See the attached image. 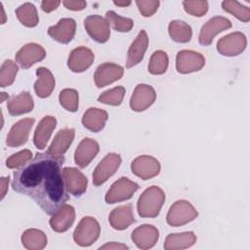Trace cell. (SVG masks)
Returning <instances> with one entry per match:
<instances>
[{"label":"cell","instance_id":"74e56055","mask_svg":"<svg viewBox=\"0 0 250 250\" xmlns=\"http://www.w3.org/2000/svg\"><path fill=\"white\" fill-rule=\"evenodd\" d=\"M18 70L19 67L16 62L11 60H6L2 63L0 69V86L2 88H5L12 85L15 81Z\"/></svg>","mask_w":250,"mask_h":250},{"label":"cell","instance_id":"d590c367","mask_svg":"<svg viewBox=\"0 0 250 250\" xmlns=\"http://www.w3.org/2000/svg\"><path fill=\"white\" fill-rule=\"evenodd\" d=\"M59 101L61 105L70 112H75L78 109L79 96L78 92L74 89H63L61 91L59 96Z\"/></svg>","mask_w":250,"mask_h":250},{"label":"cell","instance_id":"e575fe53","mask_svg":"<svg viewBox=\"0 0 250 250\" xmlns=\"http://www.w3.org/2000/svg\"><path fill=\"white\" fill-rule=\"evenodd\" d=\"M168 56L164 51H155L149 60L148 71L153 75L163 74L168 68Z\"/></svg>","mask_w":250,"mask_h":250},{"label":"cell","instance_id":"8992f818","mask_svg":"<svg viewBox=\"0 0 250 250\" xmlns=\"http://www.w3.org/2000/svg\"><path fill=\"white\" fill-rule=\"evenodd\" d=\"M121 164V157L119 154L111 152L106 154L93 173V184L97 187L104 184L119 168Z\"/></svg>","mask_w":250,"mask_h":250},{"label":"cell","instance_id":"7bdbcfd3","mask_svg":"<svg viewBox=\"0 0 250 250\" xmlns=\"http://www.w3.org/2000/svg\"><path fill=\"white\" fill-rule=\"evenodd\" d=\"M61 4V1H42L41 2V9L46 12V13H50L54 10H56Z\"/></svg>","mask_w":250,"mask_h":250},{"label":"cell","instance_id":"f546056e","mask_svg":"<svg viewBox=\"0 0 250 250\" xmlns=\"http://www.w3.org/2000/svg\"><path fill=\"white\" fill-rule=\"evenodd\" d=\"M21 243L28 250H41L47 245V236L42 230L28 229L21 234Z\"/></svg>","mask_w":250,"mask_h":250},{"label":"cell","instance_id":"ac0fdd59","mask_svg":"<svg viewBox=\"0 0 250 250\" xmlns=\"http://www.w3.org/2000/svg\"><path fill=\"white\" fill-rule=\"evenodd\" d=\"M131 238L138 248L146 250L152 248L156 244L159 238V231L152 225H143L133 230Z\"/></svg>","mask_w":250,"mask_h":250},{"label":"cell","instance_id":"484cf974","mask_svg":"<svg viewBox=\"0 0 250 250\" xmlns=\"http://www.w3.org/2000/svg\"><path fill=\"white\" fill-rule=\"evenodd\" d=\"M107 118L108 114L105 110L97 107H90L83 114L82 124L88 130L98 133L104 129Z\"/></svg>","mask_w":250,"mask_h":250},{"label":"cell","instance_id":"4fadbf2b","mask_svg":"<svg viewBox=\"0 0 250 250\" xmlns=\"http://www.w3.org/2000/svg\"><path fill=\"white\" fill-rule=\"evenodd\" d=\"M124 73V69L121 65L112 63V62H104L100 64L95 71L94 80L95 84L98 88H102L107 86L117 80H119Z\"/></svg>","mask_w":250,"mask_h":250},{"label":"cell","instance_id":"44dd1931","mask_svg":"<svg viewBox=\"0 0 250 250\" xmlns=\"http://www.w3.org/2000/svg\"><path fill=\"white\" fill-rule=\"evenodd\" d=\"M75 210L69 204H63L50 219V227L56 232L66 231L74 223Z\"/></svg>","mask_w":250,"mask_h":250},{"label":"cell","instance_id":"9a60e30c","mask_svg":"<svg viewBox=\"0 0 250 250\" xmlns=\"http://www.w3.org/2000/svg\"><path fill=\"white\" fill-rule=\"evenodd\" d=\"M46 57L44 48L36 43H27L16 54V62L22 68H29L34 63L41 62Z\"/></svg>","mask_w":250,"mask_h":250},{"label":"cell","instance_id":"2e32d148","mask_svg":"<svg viewBox=\"0 0 250 250\" xmlns=\"http://www.w3.org/2000/svg\"><path fill=\"white\" fill-rule=\"evenodd\" d=\"M155 99V91L150 85L139 84L130 99V106L134 111H144L154 103Z\"/></svg>","mask_w":250,"mask_h":250},{"label":"cell","instance_id":"f6af8a7d","mask_svg":"<svg viewBox=\"0 0 250 250\" xmlns=\"http://www.w3.org/2000/svg\"><path fill=\"white\" fill-rule=\"evenodd\" d=\"M9 176L8 177H2L0 180L1 184V199H3L6 195V192L8 190V186H9Z\"/></svg>","mask_w":250,"mask_h":250},{"label":"cell","instance_id":"d4e9b609","mask_svg":"<svg viewBox=\"0 0 250 250\" xmlns=\"http://www.w3.org/2000/svg\"><path fill=\"white\" fill-rule=\"evenodd\" d=\"M56 125L57 119L54 116H45L40 120L33 136V143L37 148H45Z\"/></svg>","mask_w":250,"mask_h":250},{"label":"cell","instance_id":"836d02e7","mask_svg":"<svg viewBox=\"0 0 250 250\" xmlns=\"http://www.w3.org/2000/svg\"><path fill=\"white\" fill-rule=\"evenodd\" d=\"M105 20L109 25L118 32H128L133 28L134 21L130 18H124L119 16L113 11H107L105 14Z\"/></svg>","mask_w":250,"mask_h":250},{"label":"cell","instance_id":"1f68e13d","mask_svg":"<svg viewBox=\"0 0 250 250\" xmlns=\"http://www.w3.org/2000/svg\"><path fill=\"white\" fill-rule=\"evenodd\" d=\"M18 20L27 27H34L38 24L39 18L35 6L29 2L23 3L16 10Z\"/></svg>","mask_w":250,"mask_h":250},{"label":"cell","instance_id":"5bb4252c","mask_svg":"<svg viewBox=\"0 0 250 250\" xmlns=\"http://www.w3.org/2000/svg\"><path fill=\"white\" fill-rule=\"evenodd\" d=\"M34 122V118H24L16 122L8 133L6 140L7 146L17 147L26 144Z\"/></svg>","mask_w":250,"mask_h":250},{"label":"cell","instance_id":"7402d4cb","mask_svg":"<svg viewBox=\"0 0 250 250\" xmlns=\"http://www.w3.org/2000/svg\"><path fill=\"white\" fill-rule=\"evenodd\" d=\"M148 46V37L146 30H141L136 39L132 42L127 53L126 67L131 68L140 63Z\"/></svg>","mask_w":250,"mask_h":250},{"label":"cell","instance_id":"d6986e66","mask_svg":"<svg viewBox=\"0 0 250 250\" xmlns=\"http://www.w3.org/2000/svg\"><path fill=\"white\" fill-rule=\"evenodd\" d=\"M76 30V22L73 19L63 18L59 21L55 25H52L48 29V34L56 41L62 44L69 43L74 35Z\"/></svg>","mask_w":250,"mask_h":250},{"label":"cell","instance_id":"7dc6e473","mask_svg":"<svg viewBox=\"0 0 250 250\" xmlns=\"http://www.w3.org/2000/svg\"><path fill=\"white\" fill-rule=\"evenodd\" d=\"M0 7H1V13H2V21H1V23H5L6 21V15H5V12H4V8H3V5L2 3H0Z\"/></svg>","mask_w":250,"mask_h":250},{"label":"cell","instance_id":"f1b7e54d","mask_svg":"<svg viewBox=\"0 0 250 250\" xmlns=\"http://www.w3.org/2000/svg\"><path fill=\"white\" fill-rule=\"evenodd\" d=\"M195 242H196V235L192 231L171 233L166 236L163 247L165 250L186 249L192 246Z\"/></svg>","mask_w":250,"mask_h":250},{"label":"cell","instance_id":"ab89813d","mask_svg":"<svg viewBox=\"0 0 250 250\" xmlns=\"http://www.w3.org/2000/svg\"><path fill=\"white\" fill-rule=\"evenodd\" d=\"M32 158V152L28 149L21 150L17 153L12 154L9 158L6 160V165L10 169L20 168L23 164H25L27 161H29Z\"/></svg>","mask_w":250,"mask_h":250},{"label":"cell","instance_id":"7c38bea8","mask_svg":"<svg viewBox=\"0 0 250 250\" xmlns=\"http://www.w3.org/2000/svg\"><path fill=\"white\" fill-rule=\"evenodd\" d=\"M84 26L93 40L99 43H105L109 39V23L105 18H102L99 15L88 16L84 20Z\"/></svg>","mask_w":250,"mask_h":250},{"label":"cell","instance_id":"cb8c5ba5","mask_svg":"<svg viewBox=\"0 0 250 250\" xmlns=\"http://www.w3.org/2000/svg\"><path fill=\"white\" fill-rule=\"evenodd\" d=\"M110 226L117 230L127 229L130 225L135 223L133 209L131 204H126L114 208L108 217Z\"/></svg>","mask_w":250,"mask_h":250},{"label":"cell","instance_id":"3957f363","mask_svg":"<svg viewBox=\"0 0 250 250\" xmlns=\"http://www.w3.org/2000/svg\"><path fill=\"white\" fill-rule=\"evenodd\" d=\"M100 232L101 227L98 221L93 217H84L73 232V239L79 246L87 247L99 238Z\"/></svg>","mask_w":250,"mask_h":250},{"label":"cell","instance_id":"bcb514c9","mask_svg":"<svg viewBox=\"0 0 250 250\" xmlns=\"http://www.w3.org/2000/svg\"><path fill=\"white\" fill-rule=\"evenodd\" d=\"M113 4L119 7H126L131 4V1H113Z\"/></svg>","mask_w":250,"mask_h":250},{"label":"cell","instance_id":"7a4b0ae2","mask_svg":"<svg viewBox=\"0 0 250 250\" xmlns=\"http://www.w3.org/2000/svg\"><path fill=\"white\" fill-rule=\"evenodd\" d=\"M165 201L164 191L156 186L147 188L139 197L137 208L142 218H155L158 216Z\"/></svg>","mask_w":250,"mask_h":250},{"label":"cell","instance_id":"b9f144b4","mask_svg":"<svg viewBox=\"0 0 250 250\" xmlns=\"http://www.w3.org/2000/svg\"><path fill=\"white\" fill-rule=\"evenodd\" d=\"M62 4L66 9L71 11H81L87 6L86 1L83 0H65L62 1Z\"/></svg>","mask_w":250,"mask_h":250},{"label":"cell","instance_id":"4dcf8cb0","mask_svg":"<svg viewBox=\"0 0 250 250\" xmlns=\"http://www.w3.org/2000/svg\"><path fill=\"white\" fill-rule=\"evenodd\" d=\"M168 31L170 37L179 43H187L191 39L192 36L190 25L180 20L170 21L168 25Z\"/></svg>","mask_w":250,"mask_h":250},{"label":"cell","instance_id":"ba28073f","mask_svg":"<svg viewBox=\"0 0 250 250\" xmlns=\"http://www.w3.org/2000/svg\"><path fill=\"white\" fill-rule=\"evenodd\" d=\"M205 64V58L198 52L182 50L176 57V68L178 72L187 74L200 70Z\"/></svg>","mask_w":250,"mask_h":250},{"label":"cell","instance_id":"60d3db41","mask_svg":"<svg viewBox=\"0 0 250 250\" xmlns=\"http://www.w3.org/2000/svg\"><path fill=\"white\" fill-rule=\"evenodd\" d=\"M136 4L139 8L140 13L144 17H151L158 9L160 2L157 0H148V1H136Z\"/></svg>","mask_w":250,"mask_h":250},{"label":"cell","instance_id":"e0dca14e","mask_svg":"<svg viewBox=\"0 0 250 250\" xmlns=\"http://www.w3.org/2000/svg\"><path fill=\"white\" fill-rule=\"evenodd\" d=\"M94 60V53L89 48L80 46L70 52L67 66L73 72H83L93 64Z\"/></svg>","mask_w":250,"mask_h":250},{"label":"cell","instance_id":"8d00e7d4","mask_svg":"<svg viewBox=\"0 0 250 250\" xmlns=\"http://www.w3.org/2000/svg\"><path fill=\"white\" fill-rule=\"evenodd\" d=\"M125 92L126 91L123 86L114 87L112 89H109L102 93L98 98V102L104 104H108V105H114V106L119 105L123 101Z\"/></svg>","mask_w":250,"mask_h":250},{"label":"cell","instance_id":"c3c4849f","mask_svg":"<svg viewBox=\"0 0 250 250\" xmlns=\"http://www.w3.org/2000/svg\"><path fill=\"white\" fill-rule=\"evenodd\" d=\"M9 98V96H8V94H6V93H4V92H2L1 93V103H3L6 99H8Z\"/></svg>","mask_w":250,"mask_h":250},{"label":"cell","instance_id":"f35d334b","mask_svg":"<svg viewBox=\"0 0 250 250\" xmlns=\"http://www.w3.org/2000/svg\"><path fill=\"white\" fill-rule=\"evenodd\" d=\"M183 6L188 14L198 18L204 16L208 11V2L203 0L184 1Z\"/></svg>","mask_w":250,"mask_h":250},{"label":"cell","instance_id":"603a6c76","mask_svg":"<svg viewBox=\"0 0 250 250\" xmlns=\"http://www.w3.org/2000/svg\"><path fill=\"white\" fill-rule=\"evenodd\" d=\"M74 135H75V131L73 128H64L60 130L56 134L47 152H49L54 156H59V157L63 156V154L66 152V150L70 146L74 139Z\"/></svg>","mask_w":250,"mask_h":250},{"label":"cell","instance_id":"52a82bcc","mask_svg":"<svg viewBox=\"0 0 250 250\" xmlns=\"http://www.w3.org/2000/svg\"><path fill=\"white\" fill-rule=\"evenodd\" d=\"M247 46L246 36L239 31L229 33L221 39L217 43L218 52L227 57H234L241 54Z\"/></svg>","mask_w":250,"mask_h":250},{"label":"cell","instance_id":"d6a6232c","mask_svg":"<svg viewBox=\"0 0 250 250\" xmlns=\"http://www.w3.org/2000/svg\"><path fill=\"white\" fill-rule=\"evenodd\" d=\"M223 10L227 13L231 14L236 19L243 22H248L250 21V9L246 6H243L237 1L226 0L222 2Z\"/></svg>","mask_w":250,"mask_h":250},{"label":"cell","instance_id":"4316f807","mask_svg":"<svg viewBox=\"0 0 250 250\" xmlns=\"http://www.w3.org/2000/svg\"><path fill=\"white\" fill-rule=\"evenodd\" d=\"M37 80L34 83V91L39 98L49 97L55 88V78L52 72L44 67H38L36 69Z\"/></svg>","mask_w":250,"mask_h":250},{"label":"cell","instance_id":"9c48e42d","mask_svg":"<svg viewBox=\"0 0 250 250\" xmlns=\"http://www.w3.org/2000/svg\"><path fill=\"white\" fill-rule=\"evenodd\" d=\"M63 184L68 193L74 196L82 195L88 186V180L82 172L74 167H64L62 170Z\"/></svg>","mask_w":250,"mask_h":250},{"label":"cell","instance_id":"83f0119b","mask_svg":"<svg viewBox=\"0 0 250 250\" xmlns=\"http://www.w3.org/2000/svg\"><path fill=\"white\" fill-rule=\"evenodd\" d=\"M34 103L29 92H21L11 98L7 103V108L11 115H21L33 109Z\"/></svg>","mask_w":250,"mask_h":250},{"label":"cell","instance_id":"ffe728a7","mask_svg":"<svg viewBox=\"0 0 250 250\" xmlns=\"http://www.w3.org/2000/svg\"><path fill=\"white\" fill-rule=\"evenodd\" d=\"M99 150H100V146L95 140L91 138H84L79 143V145L75 149V152H74L75 164L78 165L80 168H85L95 158Z\"/></svg>","mask_w":250,"mask_h":250},{"label":"cell","instance_id":"ee69618b","mask_svg":"<svg viewBox=\"0 0 250 250\" xmlns=\"http://www.w3.org/2000/svg\"><path fill=\"white\" fill-rule=\"evenodd\" d=\"M100 249H128V246L122 243L117 242H109L100 247Z\"/></svg>","mask_w":250,"mask_h":250},{"label":"cell","instance_id":"5b68a950","mask_svg":"<svg viewBox=\"0 0 250 250\" xmlns=\"http://www.w3.org/2000/svg\"><path fill=\"white\" fill-rule=\"evenodd\" d=\"M139 185L128 178L122 177L112 184L105 194L104 200L108 204L121 202L130 199L138 190Z\"/></svg>","mask_w":250,"mask_h":250},{"label":"cell","instance_id":"277c9868","mask_svg":"<svg viewBox=\"0 0 250 250\" xmlns=\"http://www.w3.org/2000/svg\"><path fill=\"white\" fill-rule=\"evenodd\" d=\"M198 213L192 204L187 200H177L170 207L166 221L172 227L184 226L197 217Z\"/></svg>","mask_w":250,"mask_h":250},{"label":"cell","instance_id":"6da1fadb","mask_svg":"<svg viewBox=\"0 0 250 250\" xmlns=\"http://www.w3.org/2000/svg\"><path fill=\"white\" fill-rule=\"evenodd\" d=\"M63 162V156L37 152L14 172L13 189L32 198L46 214H55L68 200L62 175Z\"/></svg>","mask_w":250,"mask_h":250},{"label":"cell","instance_id":"30bf717a","mask_svg":"<svg viewBox=\"0 0 250 250\" xmlns=\"http://www.w3.org/2000/svg\"><path fill=\"white\" fill-rule=\"evenodd\" d=\"M231 27V21L225 17H213L200 29L198 41L203 46L212 43L213 38L220 32Z\"/></svg>","mask_w":250,"mask_h":250},{"label":"cell","instance_id":"8fae6325","mask_svg":"<svg viewBox=\"0 0 250 250\" xmlns=\"http://www.w3.org/2000/svg\"><path fill=\"white\" fill-rule=\"evenodd\" d=\"M132 172L142 180H149L160 172L159 161L150 155H141L131 163Z\"/></svg>","mask_w":250,"mask_h":250}]
</instances>
